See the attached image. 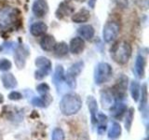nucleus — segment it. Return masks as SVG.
<instances>
[{
  "mask_svg": "<svg viewBox=\"0 0 149 140\" xmlns=\"http://www.w3.org/2000/svg\"><path fill=\"white\" fill-rule=\"evenodd\" d=\"M36 91L38 92L41 95L47 94V93H48L49 91V86L45 82L40 83V84H38V85L36 86Z\"/></svg>",
  "mask_w": 149,
  "mask_h": 140,
  "instance_id": "obj_30",
  "label": "nucleus"
},
{
  "mask_svg": "<svg viewBox=\"0 0 149 140\" xmlns=\"http://www.w3.org/2000/svg\"><path fill=\"white\" fill-rule=\"evenodd\" d=\"M48 98H50V96L48 94V93L42 95V97H34L31 100V104L35 106H37V107H46L49 104V102L47 101Z\"/></svg>",
  "mask_w": 149,
  "mask_h": 140,
  "instance_id": "obj_25",
  "label": "nucleus"
},
{
  "mask_svg": "<svg viewBox=\"0 0 149 140\" xmlns=\"http://www.w3.org/2000/svg\"><path fill=\"white\" fill-rule=\"evenodd\" d=\"M140 92H142L141 94V101H140L139 109L141 111V113H146L147 108V84L143 83L142 87L140 88Z\"/></svg>",
  "mask_w": 149,
  "mask_h": 140,
  "instance_id": "obj_21",
  "label": "nucleus"
},
{
  "mask_svg": "<svg viewBox=\"0 0 149 140\" xmlns=\"http://www.w3.org/2000/svg\"><path fill=\"white\" fill-rule=\"evenodd\" d=\"M87 105L91 113V123L93 124L97 123V114H98V104L96 99L93 96H88L87 98Z\"/></svg>",
  "mask_w": 149,
  "mask_h": 140,
  "instance_id": "obj_12",
  "label": "nucleus"
},
{
  "mask_svg": "<svg viewBox=\"0 0 149 140\" xmlns=\"http://www.w3.org/2000/svg\"><path fill=\"white\" fill-rule=\"evenodd\" d=\"M101 101L104 108H110V107L115 104L116 98L113 94L112 91H102L101 92Z\"/></svg>",
  "mask_w": 149,
  "mask_h": 140,
  "instance_id": "obj_13",
  "label": "nucleus"
},
{
  "mask_svg": "<svg viewBox=\"0 0 149 140\" xmlns=\"http://www.w3.org/2000/svg\"><path fill=\"white\" fill-rule=\"evenodd\" d=\"M134 108L133 107H130L127 110V114H126V118H125V128L127 130V132H130V129H132V126L133 123V120H134Z\"/></svg>",
  "mask_w": 149,
  "mask_h": 140,
  "instance_id": "obj_26",
  "label": "nucleus"
},
{
  "mask_svg": "<svg viewBox=\"0 0 149 140\" xmlns=\"http://www.w3.org/2000/svg\"><path fill=\"white\" fill-rule=\"evenodd\" d=\"M68 45L65 43V42H60V43H56L54 48H53V51L54 54L58 57H63V56L66 55L68 53Z\"/></svg>",
  "mask_w": 149,
  "mask_h": 140,
  "instance_id": "obj_24",
  "label": "nucleus"
},
{
  "mask_svg": "<svg viewBox=\"0 0 149 140\" xmlns=\"http://www.w3.org/2000/svg\"><path fill=\"white\" fill-rule=\"evenodd\" d=\"M53 80H54L55 85L61 84L64 80V70L62 65H58V66L56 67L55 74L53 76Z\"/></svg>",
  "mask_w": 149,
  "mask_h": 140,
  "instance_id": "obj_28",
  "label": "nucleus"
},
{
  "mask_svg": "<svg viewBox=\"0 0 149 140\" xmlns=\"http://www.w3.org/2000/svg\"><path fill=\"white\" fill-rule=\"evenodd\" d=\"M130 94H132V99L134 100V102H137L139 100L140 97V84L138 83V81L133 80L130 83Z\"/></svg>",
  "mask_w": 149,
  "mask_h": 140,
  "instance_id": "obj_27",
  "label": "nucleus"
},
{
  "mask_svg": "<svg viewBox=\"0 0 149 140\" xmlns=\"http://www.w3.org/2000/svg\"><path fill=\"white\" fill-rule=\"evenodd\" d=\"M90 17H91L90 11L86 8H82V9H80V10H78L77 13L73 14L72 21L74 22H77V23H82V22H88Z\"/></svg>",
  "mask_w": 149,
  "mask_h": 140,
  "instance_id": "obj_19",
  "label": "nucleus"
},
{
  "mask_svg": "<svg viewBox=\"0 0 149 140\" xmlns=\"http://www.w3.org/2000/svg\"><path fill=\"white\" fill-rule=\"evenodd\" d=\"M85 49V41L79 36L74 37L69 44V50L73 54H79Z\"/></svg>",
  "mask_w": 149,
  "mask_h": 140,
  "instance_id": "obj_11",
  "label": "nucleus"
},
{
  "mask_svg": "<svg viewBox=\"0 0 149 140\" xmlns=\"http://www.w3.org/2000/svg\"><path fill=\"white\" fill-rule=\"evenodd\" d=\"M110 114L116 120H121L128 110L127 105L121 101H116L115 104L110 107Z\"/></svg>",
  "mask_w": 149,
  "mask_h": 140,
  "instance_id": "obj_8",
  "label": "nucleus"
},
{
  "mask_svg": "<svg viewBox=\"0 0 149 140\" xmlns=\"http://www.w3.org/2000/svg\"><path fill=\"white\" fill-rule=\"evenodd\" d=\"M128 87V77L122 75L118 79L113 89H111L112 92L116 98V101H121L126 96V90Z\"/></svg>",
  "mask_w": 149,
  "mask_h": 140,
  "instance_id": "obj_7",
  "label": "nucleus"
},
{
  "mask_svg": "<svg viewBox=\"0 0 149 140\" xmlns=\"http://www.w3.org/2000/svg\"><path fill=\"white\" fill-rule=\"evenodd\" d=\"M112 73H113V70H112V67L109 64L107 63L98 64L94 70L95 83L100 85V84L107 82L112 77Z\"/></svg>",
  "mask_w": 149,
  "mask_h": 140,
  "instance_id": "obj_3",
  "label": "nucleus"
},
{
  "mask_svg": "<svg viewBox=\"0 0 149 140\" xmlns=\"http://www.w3.org/2000/svg\"><path fill=\"white\" fill-rule=\"evenodd\" d=\"M3 102H4V96L2 93H0V104H2Z\"/></svg>",
  "mask_w": 149,
  "mask_h": 140,
  "instance_id": "obj_35",
  "label": "nucleus"
},
{
  "mask_svg": "<svg viewBox=\"0 0 149 140\" xmlns=\"http://www.w3.org/2000/svg\"><path fill=\"white\" fill-rule=\"evenodd\" d=\"M74 11V8L70 4L66 2H63L60 5L57 11H56V17L58 19H63L65 16L71 15Z\"/></svg>",
  "mask_w": 149,
  "mask_h": 140,
  "instance_id": "obj_17",
  "label": "nucleus"
},
{
  "mask_svg": "<svg viewBox=\"0 0 149 140\" xmlns=\"http://www.w3.org/2000/svg\"><path fill=\"white\" fill-rule=\"evenodd\" d=\"M83 67L84 63L80 61V62H77L71 65V67L67 70L66 74H64V80L66 81L67 85L70 88L74 89L77 87V78L80 75Z\"/></svg>",
  "mask_w": 149,
  "mask_h": 140,
  "instance_id": "obj_4",
  "label": "nucleus"
},
{
  "mask_svg": "<svg viewBox=\"0 0 149 140\" xmlns=\"http://www.w3.org/2000/svg\"><path fill=\"white\" fill-rule=\"evenodd\" d=\"M56 44L55 38L50 35H45L40 40V46L42 50H44L46 51H50L52 50L54 46Z\"/></svg>",
  "mask_w": 149,
  "mask_h": 140,
  "instance_id": "obj_18",
  "label": "nucleus"
},
{
  "mask_svg": "<svg viewBox=\"0 0 149 140\" xmlns=\"http://www.w3.org/2000/svg\"><path fill=\"white\" fill-rule=\"evenodd\" d=\"M60 110L65 116L77 114L82 107V100L77 93L70 92L63 95L60 101Z\"/></svg>",
  "mask_w": 149,
  "mask_h": 140,
  "instance_id": "obj_1",
  "label": "nucleus"
},
{
  "mask_svg": "<svg viewBox=\"0 0 149 140\" xmlns=\"http://www.w3.org/2000/svg\"><path fill=\"white\" fill-rule=\"evenodd\" d=\"M107 116L104 113H99L97 114V123H98V127H97V132L99 134H102L107 128Z\"/></svg>",
  "mask_w": 149,
  "mask_h": 140,
  "instance_id": "obj_23",
  "label": "nucleus"
},
{
  "mask_svg": "<svg viewBox=\"0 0 149 140\" xmlns=\"http://www.w3.org/2000/svg\"><path fill=\"white\" fill-rule=\"evenodd\" d=\"M22 98V95L21 92H19L17 91H13L8 94V99L12 100V101H17V100H21Z\"/></svg>",
  "mask_w": 149,
  "mask_h": 140,
  "instance_id": "obj_32",
  "label": "nucleus"
},
{
  "mask_svg": "<svg viewBox=\"0 0 149 140\" xmlns=\"http://www.w3.org/2000/svg\"><path fill=\"white\" fill-rule=\"evenodd\" d=\"M77 1H79V2H83V1H85V0H77Z\"/></svg>",
  "mask_w": 149,
  "mask_h": 140,
  "instance_id": "obj_36",
  "label": "nucleus"
},
{
  "mask_svg": "<svg viewBox=\"0 0 149 140\" xmlns=\"http://www.w3.org/2000/svg\"><path fill=\"white\" fill-rule=\"evenodd\" d=\"M135 72L137 74V77L143 78L146 74V58L143 55L139 54L136 60H135Z\"/></svg>",
  "mask_w": 149,
  "mask_h": 140,
  "instance_id": "obj_14",
  "label": "nucleus"
},
{
  "mask_svg": "<svg viewBox=\"0 0 149 140\" xmlns=\"http://www.w3.org/2000/svg\"><path fill=\"white\" fill-rule=\"evenodd\" d=\"M94 28L91 25L85 24L78 28V34L81 36V38L86 40H91L94 36Z\"/></svg>",
  "mask_w": 149,
  "mask_h": 140,
  "instance_id": "obj_20",
  "label": "nucleus"
},
{
  "mask_svg": "<svg viewBox=\"0 0 149 140\" xmlns=\"http://www.w3.org/2000/svg\"><path fill=\"white\" fill-rule=\"evenodd\" d=\"M116 3L120 8H126L128 5V0H116Z\"/></svg>",
  "mask_w": 149,
  "mask_h": 140,
  "instance_id": "obj_33",
  "label": "nucleus"
},
{
  "mask_svg": "<svg viewBox=\"0 0 149 140\" xmlns=\"http://www.w3.org/2000/svg\"><path fill=\"white\" fill-rule=\"evenodd\" d=\"M28 56V51L22 46L18 47L15 53H14V60H15V64L19 69H22L25 66L26 58Z\"/></svg>",
  "mask_w": 149,
  "mask_h": 140,
  "instance_id": "obj_9",
  "label": "nucleus"
},
{
  "mask_svg": "<svg viewBox=\"0 0 149 140\" xmlns=\"http://www.w3.org/2000/svg\"><path fill=\"white\" fill-rule=\"evenodd\" d=\"M120 32V25L116 22H107L102 30V37L107 43L114 41Z\"/></svg>",
  "mask_w": 149,
  "mask_h": 140,
  "instance_id": "obj_6",
  "label": "nucleus"
},
{
  "mask_svg": "<svg viewBox=\"0 0 149 140\" xmlns=\"http://www.w3.org/2000/svg\"><path fill=\"white\" fill-rule=\"evenodd\" d=\"M11 68V62L8 59H0V70L8 71Z\"/></svg>",
  "mask_w": 149,
  "mask_h": 140,
  "instance_id": "obj_31",
  "label": "nucleus"
},
{
  "mask_svg": "<svg viewBox=\"0 0 149 140\" xmlns=\"http://www.w3.org/2000/svg\"><path fill=\"white\" fill-rule=\"evenodd\" d=\"M48 30V26L43 22H34L30 27V32L33 36H39L45 35V33Z\"/></svg>",
  "mask_w": 149,
  "mask_h": 140,
  "instance_id": "obj_16",
  "label": "nucleus"
},
{
  "mask_svg": "<svg viewBox=\"0 0 149 140\" xmlns=\"http://www.w3.org/2000/svg\"><path fill=\"white\" fill-rule=\"evenodd\" d=\"M132 46L129 42L120 40L111 48V57L116 64H125L129 62L132 56Z\"/></svg>",
  "mask_w": 149,
  "mask_h": 140,
  "instance_id": "obj_2",
  "label": "nucleus"
},
{
  "mask_svg": "<svg viewBox=\"0 0 149 140\" xmlns=\"http://www.w3.org/2000/svg\"><path fill=\"white\" fill-rule=\"evenodd\" d=\"M33 12L36 17H44L49 11V6L46 0H36L33 4Z\"/></svg>",
  "mask_w": 149,
  "mask_h": 140,
  "instance_id": "obj_10",
  "label": "nucleus"
},
{
  "mask_svg": "<svg viewBox=\"0 0 149 140\" xmlns=\"http://www.w3.org/2000/svg\"><path fill=\"white\" fill-rule=\"evenodd\" d=\"M95 2H96V0H90V1H88V6L93 8L95 6Z\"/></svg>",
  "mask_w": 149,
  "mask_h": 140,
  "instance_id": "obj_34",
  "label": "nucleus"
},
{
  "mask_svg": "<svg viewBox=\"0 0 149 140\" xmlns=\"http://www.w3.org/2000/svg\"><path fill=\"white\" fill-rule=\"evenodd\" d=\"M122 133V128L118 123L116 121H113L110 125V128L108 131V137L112 140L118 139Z\"/></svg>",
  "mask_w": 149,
  "mask_h": 140,
  "instance_id": "obj_22",
  "label": "nucleus"
},
{
  "mask_svg": "<svg viewBox=\"0 0 149 140\" xmlns=\"http://www.w3.org/2000/svg\"><path fill=\"white\" fill-rule=\"evenodd\" d=\"M64 133L63 129L59 127L55 128L52 131V134H51V140H64Z\"/></svg>",
  "mask_w": 149,
  "mask_h": 140,
  "instance_id": "obj_29",
  "label": "nucleus"
},
{
  "mask_svg": "<svg viewBox=\"0 0 149 140\" xmlns=\"http://www.w3.org/2000/svg\"><path fill=\"white\" fill-rule=\"evenodd\" d=\"M1 80L3 83V86L8 89V90H11V89L16 88L18 85L17 79L16 78L13 76V74L11 73H5L1 76Z\"/></svg>",
  "mask_w": 149,
  "mask_h": 140,
  "instance_id": "obj_15",
  "label": "nucleus"
},
{
  "mask_svg": "<svg viewBox=\"0 0 149 140\" xmlns=\"http://www.w3.org/2000/svg\"><path fill=\"white\" fill-rule=\"evenodd\" d=\"M35 64L37 67L35 73V78L37 80H41L49 74L51 70V62L44 56H39L36 59Z\"/></svg>",
  "mask_w": 149,
  "mask_h": 140,
  "instance_id": "obj_5",
  "label": "nucleus"
}]
</instances>
